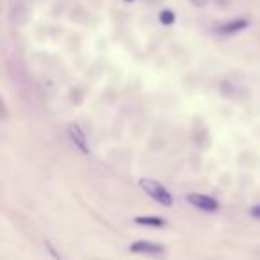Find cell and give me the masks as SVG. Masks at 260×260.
<instances>
[{
    "label": "cell",
    "mask_w": 260,
    "mask_h": 260,
    "mask_svg": "<svg viewBox=\"0 0 260 260\" xmlns=\"http://www.w3.org/2000/svg\"><path fill=\"white\" fill-rule=\"evenodd\" d=\"M139 185H141L143 191L152 200H155L157 203H160V205H164V207L173 205V196H171V192L168 191L162 184H159V182H155V180H150V178H143V180H139Z\"/></svg>",
    "instance_id": "cell-1"
},
{
    "label": "cell",
    "mask_w": 260,
    "mask_h": 260,
    "mask_svg": "<svg viewBox=\"0 0 260 260\" xmlns=\"http://www.w3.org/2000/svg\"><path fill=\"white\" fill-rule=\"evenodd\" d=\"M249 214H251V217H255V219H260V205L251 207V210H249Z\"/></svg>",
    "instance_id": "cell-8"
},
{
    "label": "cell",
    "mask_w": 260,
    "mask_h": 260,
    "mask_svg": "<svg viewBox=\"0 0 260 260\" xmlns=\"http://www.w3.org/2000/svg\"><path fill=\"white\" fill-rule=\"evenodd\" d=\"M187 202L191 203L192 207H196V209H200V210H205V212H216V210L219 209V203H217L212 196L198 194V192L189 194Z\"/></svg>",
    "instance_id": "cell-3"
},
{
    "label": "cell",
    "mask_w": 260,
    "mask_h": 260,
    "mask_svg": "<svg viewBox=\"0 0 260 260\" xmlns=\"http://www.w3.org/2000/svg\"><path fill=\"white\" fill-rule=\"evenodd\" d=\"M248 27V20H234V22H228L224 25H219L216 29L217 34H235L239 30L246 29Z\"/></svg>",
    "instance_id": "cell-5"
},
{
    "label": "cell",
    "mask_w": 260,
    "mask_h": 260,
    "mask_svg": "<svg viewBox=\"0 0 260 260\" xmlns=\"http://www.w3.org/2000/svg\"><path fill=\"white\" fill-rule=\"evenodd\" d=\"M68 136H70V139H72L73 146H75V148L79 150L82 155H89V145H87V138H86V134L82 132V128H80L77 123H72V125L68 126Z\"/></svg>",
    "instance_id": "cell-2"
},
{
    "label": "cell",
    "mask_w": 260,
    "mask_h": 260,
    "mask_svg": "<svg viewBox=\"0 0 260 260\" xmlns=\"http://www.w3.org/2000/svg\"><path fill=\"white\" fill-rule=\"evenodd\" d=\"M126 2H134V0H126Z\"/></svg>",
    "instance_id": "cell-11"
},
{
    "label": "cell",
    "mask_w": 260,
    "mask_h": 260,
    "mask_svg": "<svg viewBox=\"0 0 260 260\" xmlns=\"http://www.w3.org/2000/svg\"><path fill=\"white\" fill-rule=\"evenodd\" d=\"M189 2H191V4H194V6H205L209 0H189Z\"/></svg>",
    "instance_id": "cell-9"
},
{
    "label": "cell",
    "mask_w": 260,
    "mask_h": 260,
    "mask_svg": "<svg viewBox=\"0 0 260 260\" xmlns=\"http://www.w3.org/2000/svg\"><path fill=\"white\" fill-rule=\"evenodd\" d=\"M159 22L162 23V25H173L175 23V13L171 11V9H164V11H160Z\"/></svg>",
    "instance_id": "cell-7"
},
{
    "label": "cell",
    "mask_w": 260,
    "mask_h": 260,
    "mask_svg": "<svg viewBox=\"0 0 260 260\" xmlns=\"http://www.w3.org/2000/svg\"><path fill=\"white\" fill-rule=\"evenodd\" d=\"M130 251L141 253V255H160V253H164V248L160 244H157V242L136 241L130 244Z\"/></svg>",
    "instance_id": "cell-4"
},
{
    "label": "cell",
    "mask_w": 260,
    "mask_h": 260,
    "mask_svg": "<svg viewBox=\"0 0 260 260\" xmlns=\"http://www.w3.org/2000/svg\"><path fill=\"white\" fill-rule=\"evenodd\" d=\"M148 2H160V0H148Z\"/></svg>",
    "instance_id": "cell-10"
},
{
    "label": "cell",
    "mask_w": 260,
    "mask_h": 260,
    "mask_svg": "<svg viewBox=\"0 0 260 260\" xmlns=\"http://www.w3.org/2000/svg\"><path fill=\"white\" fill-rule=\"evenodd\" d=\"M134 221L138 224H143V226H152V228H160V226L166 224V219L157 217V216H139V217H136Z\"/></svg>",
    "instance_id": "cell-6"
}]
</instances>
